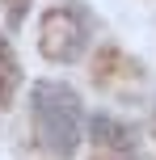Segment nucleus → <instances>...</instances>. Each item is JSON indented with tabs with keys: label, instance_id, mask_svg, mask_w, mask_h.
I'll return each instance as SVG.
<instances>
[{
	"label": "nucleus",
	"instance_id": "nucleus-1",
	"mask_svg": "<svg viewBox=\"0 0 156 160\" xmlns=\"http://www.w3.org/2000/svg\"><path fill=\"white\" fill-rule=\"evenodd\" d=\"M30 114H34V139L47 156L68 160L76 156L80 143V122H84V105L59 80H38L30 93Z\"/></svg>",
	"mask_w": 156,
	"mask_h": 160
},
{
	"label": "nucleus",
	"instance_id": "nucleus-2",
	"mask_svg": "<svg viewBox=\"0 0 156 160\" xmlns=\"http://www.w3.org/2000/svg\"><path fill=\"white\" fill-rule=\"evenodd\" d=\"M93 38V17L84 4H55L38 21V51L51 63H76Z\"/></svg>",
	"mask_w": 156,
	"mask_h": 160
},
{
	"label": "nucleus",
	"instance_id": "nucleus-3",
	"mask_svg": "<svg viewBox=\"0 0 156 160\" xmlns=\"http://www.w3.org/2000/svg\"><path fill=\"white\" fill-rule=\"evenodd\" d=\"M143 80V68L127 55L123 47H101L93 55V84L110 93H135Z\"/></svg>",
	"mask_w": 156,
	"mask_h": 160
},
{
	"label": "nucleus",
	"instance_id": "nucleus-4",
	"mask_svg": "<svg viewBox=\"0 0 156 160\" xmlns=\"http://www.w3.org/2000/svg\"><path fill=\"white\" fill-rule=\"evenodd\" d=\"M93 148L97 152H110V156H131V135L110 114H97L93 118Z\"/></svg>",
	"mask_w": 156,
	"mask_h": 160
},
{
	"label": "nucleus",
	"instance_id": "nucleus-5",
	"mask_svg": "<svg viewBox=\"0 0 156 160\" xmlns=\"http://www.w3.org/2000/svg\"><path fill=\"white\" fill-rule=\"evenodd\" d=\"M17 88H21V63H17L13 47L4 42V34H0V105H8L17 97Z\"/></svg>",
	"mask_w": 156,
	"mask_h": 160
},
{
	"label": "nucleus",
	"instance_id": "nucleus-6",
	"mask_svg": "<svg viewBox=\"0 0 156 160\" xmlns=\"http://www.w3.org/2000/svg\"><path fill=\"white\" fill-rule=\"evenodd\" d=\"M4 8L13 13V21H17V17H21V8H25V0H4Z\"/></svg>",
	"mask_w": 156,
	"mask_h": 160
},
{
	"label": "nucleus",
	"instance_id": "nucleus-7",
	"mask_svg": "<svg viewBox=\"0 0 156 160\" xmlns=\"http://www.w3.org/2000/svg\"><path fill=\"white\" fill-rule=\"evenodd\" d=\"M152 139H156V118H152Z\"/></svg>",
	"mask_w": 156,
	"mask_h": 160
}]
</instances>
